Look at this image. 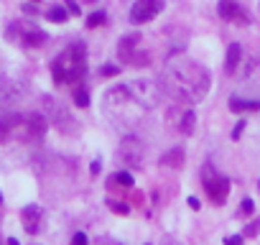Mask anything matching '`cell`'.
<instances>
[{
    "label": "cell",
    "instance_id": "cell-24",
    "mask_svg": "<svg viewBox=\"0 0 260 245\" xmlns=\"http://www.w3.org/2000/svg\"><path fill=\"white\" fill-rule=\"evenodd\" d=\"M252 212H255V202H252V199H242L240 215H245V217H247V215H252Z\"/></svg>",
    "mask_w": 260,
    "mask_h": 245
},
{
    "label": "cell",
    "instance_id": "cell-35",
    "mask_svg": "<svg viewBox=\"0 0 260 245\" xmlns=\"http://www.w3.org/2000/svg\"><path fill=\"white\" fill-rule=\"evenodd\" d=\"M89 3H94V0H89Z\"/></svg>",
    "mask_w": 260,
    "mask_h": 245
},
{
    "label": "cell",
    "instance_id": "cell-8",
    "mask_svg": "<svg viewBox=\"0 0 260 245\" xmlns=\"http://www.w3.org/2000/svg\"><path fill=\"white\" fill-rule=\"evenodd\" d=\"M44 107H46L51 122H56L61 133H74V126H72L74 120H72V115L67 112V107H64L59 100H54V97H44Z\"/></svg>",
    "mask_w": 260,
    "mask_h": 245
},
{
    "label": "cell",
    "instance_id": "cell-14",
    "mask_svg": "<svg viewBox=\"0 0 260 245\" xmlns=\"http://www.w3.org/2000/svg\"><path fill=\"white\" fill-rule=\"evenodd\" d=\"M26 126H28V138H44V133H46V117L34 112V115L26 117Z\"/></svg>",
    "mask_w": 260,
    "mask_h": 245
},
{
    "label": "cell",
    "instance_id": "cell-13",
    "mask_svg": "<svg viewBox=\"0 0 260 245\" xmlns=\"http://www.w3.org/2000/svg\"><path fill=\"white\" fill-rule=\"evenodd\" d=\"M242 64V46L240 44H230L227 49V59H224V72L227 74H235Z\"/></svg>",
    "mask_w": 260,
    "mask_h": 245
},
{
    "label": "cell",
    "instance_id": "cell-6",
    "mask_svg": "<svg viewBox=\"0 0 260 245\" xmlns=\"http://www.w3.org/2000/svg\"><path fill=\"white\" fill-rule=\"evenodd\" d=\"M164 0H136L133 6H130V23L133 26H143L148 21H153L161 11H164Z\"/></svg>",
    "mask_w": 260,
    "mask_h": 245
},
{
    "label": "cell",
    "instance_id": "cell-12",
    "mask_svg": "<svg viewBox=\"0 0 260 245\" xmlns=\"http://www.w3.org/2000/svg\"><path fill=\"white\" fill-rule=\"evenodd\" d=\"M138 41H141L138 34H127V36H122V41L117 44V59H120V62H127V64H133V59H136L133 51H136Z\"/></svg>",
    "mask_w": 260,
    "mask_h": 245
},
{
    "label": "cell",
    "instance_id": "cell-36",
    "mask_svg": "<svg viewBox=\"0 0 260 245\" xmlns=\"http://www.w3.org/2000/svg\"><path fill=\"white\" fill-rule=\"evenodd\" d=\"M36 3H39V0H36Z\"/></svg>",
    "mask_w": 260,
    "mask_h": 245
},
{
    "label": "cell",
    "instance_id": "cell-9",
    "mask_svg": "<svg viewBox=\"0 0 260 245\" xmlns=\"http://www.w3.org/2000/svg\"><path fill=\"white\" fill-rule=\"evenodd\" d=\"M217 13H219L222 21H230V23H242V26L250 23L245 11H242V6H240V0H219Z\"/></svg>",
    "mask_w": 260,
    "mask_h": 245
},
{
    "label": "cell",
    "instance_id": "cell-10",
    "mask_svg": "<svg viewBox=\"0 0 260 245\" xmlns=\"http://www.w3.org/2000/svg\"><path fill=\"white\" fill-rule=\"evenodd\" d=\"M18 97H21V87L8 77H0V110H8L13 102H18Z\"/></svg>",
    "mask_w": 260,
    "mask_h": 245
},
{
    "label": "cell",
    "instance_id": "cell-17",
    "mask_svg": "<svg viewBox=\"0 0 260 245\" xmlns=\"http://www.w3.org/2000/svg\"><path fill=\"white\" fill-rule=\"evenodd\" d=\"M230 110L232 112H242V110H260V100H240L237 95L230 100Z\"/></svg>",
    "mask_w": 260,
    "mask_h": 245
},
{
    "label": "cell",
    "instance_id": "cell-29",
    "mask_svg": "<svg viewBox=\"0 0 260 245\" xmlns=\"http://www.w3.org/2000/svg\"><path fill=\"white\" fill-rule=\"evenodd\" d=\"M257 230H260V220H255V222H252V225L247 227V235H255Z\"/></svg>",
    "mask_w": 260,
    "mask_h": 245
},
{
    "label": "cell",
    "instance_id": "cell-3",
    "mask_svg": "<svg viewBox=\"0 0 260 245\" xmlns=\"http://www.w3.org/2000/svg\"><path fill=\"white\" fill-rule=\"evenodd\" d=\"M51 74L56 84H72V82H82L87 74V49L84 44L74 41L69 44L51 64Z\"/></svg>",
    "mask_w": 260,
    "mask_h": 245
},
{
    "label": "cell",
    "instance_id": "cell-21",
    "mask_svg": "<svg viewBox=\"0 0 260 245\" xmlns=\"http://www.w3.org/2000/svg\"><path fill=\"white\" fill-rule=\"evenodd\" d=\"M110 181H117L120 187H133V176H130L127 171H117V174H115Z\"/></svg>",
    "mask_w": 260,
    "mask_h": 245
},
{
    "label": "cell",
    "instance_id": "cell-1",
    "mask_svg": "<svg viewBox=\"0 0 260 245\" xmlns=\"http://www.w3.org/2000/svg\"><path fill=\"white\" fill-rule=\"evenodd\" d=\"M156 95L158 89L151 79H136L112 87L105 95V115L115 126H133L146 115V110L156 105Z\"/></svg>",
    "mask_w": 260,
    "mask_h": 245
},
{
    "label": "cell",
    "instance_id": "cell-11",
    "mask_svg": "<svg viewBox=\"0 0 260 245\" xmlns=\"http://www.w3.org/2000/svg\"><path fill=\"white\" fill-rule=\"evenodd\" d=\"M41 217H44V212H41V207L39 204H28V207H23V212H21V222H23V227H26V232H39V227H41Z\"/></svg>",
    "mask_w": 260,
    "mask_h": 245
},
{
    "label": "cell",
    "instance_id": "cell-33",
    "mask_svg": "<svg viewBox=\"0 0 260 245\" xmlns=\"http://www.w3.org/2000/svg\"><path fill=\"white\" fill-rule=\"evenodd\" d=\"M257 192H260V181H257Z\"/></svg>",
    "mask_w": 260,
    "mask_h": 245
},
{
    "label": "cell",
    "instance_id": "cell-20",
    "mask_svg": "<svg viewBox=\"0 0 260 245\" xmlns=\"http://www.w3.org/2000/svg\"><path fill=\"white\" fill-rule=\"evenodd\" d=\"M74 102H77V107H87L89 105V92L84 87H77L74 89Z\"/></svg>",
    "mask_w": 260,
    "mask_h": 245
},
{
    "label": "cell",
    "instance_id": "cell-15",
    "mask_svg": "<svg viewBox=\"0 0 260 245\" xmlns=\"http://www.w3.org/2000/svg\"><path fill=\"white\" fill-rule=\"evenodd\" d=\"M21 41H23L26 46H44V41H46V34H44V31H39L36 26H23Z\"/></svg>",
    "mask_w": 260,
    "mask_h": 245
},
{
    "label": "cell",
    "instance_id": "cell-27",
    "mask_svg": "<svg viewBox=\"0 0 260 245\" xmlns=\"http://www.w3.org/2000/svg\"><path fill=\"white\" fill-rule=\"evenodd\" d=\"M72 242H89V237H87L84 232H74V235H72Z\"/></svg>",
    "mask_w": 260,
    "mask_h": 245
},
{
    "label": "cell",
    "instance_id": "cell-16",
    "mask_svg": "<svg viewBox=\"0 0 260 245\" xmlns=\"http://www.w3.org/2000/svg\"><path fill=\"white\" fill-rule=\"evenodd\" d=\"M181 164H184V151L181 148H171L161 156V166H166V169H181Z\"/></svg>",
    "mask_w": 260,
    "mask_h": 245
},
{
    "label": "cell",
    "instance_id": "cell-23",
    "mask_svg": "<svg viewBox=\"0 0 260 245\" xmlns=\"http://www.w3.org/2000/svg\"><path fill=\"white\" fill-rule=\"evenodd\" d=\"M107 204H110V209H112V212H117V215H127V212H130L125 202H112V199H110Z\"/></svg>",
    "mask_w": 260,
    "mask_h": 245
},
{
    "label": "cell",
    "instance_id": "cell-22",
    "mask_svg": "<svg viewBox=\"0 0 260 245\" xmlns=\"http://www.w3.org/2000/svg\"><path fill=\"white\" fill-rule=\"evenodd\" d=\"M105 18H107V16H105L102 11H97V13H92V16L87 18V26H89V28H97V26L105 23Z\"/></svg>",
    "mask_w": 260,
    "mask_h": 245
},
{
    "label": "cell",
    "instance_id": "cell-7",
    "mask_svg": "<svg viewBox=\"0 0 260 245\" xmlns=\"http://www.w3.org/2000/svg\"><path fill=\"white\" fill-rule=\"evenodd\" d=\"M28 138V126H26V117L18 112H8L0 117V141H11V138Z\"/></svg>",
    "mask_w": 260,
    "mask_h": 245
},
{
    "label": "cell",
    "instance_id": "cell-4",
    "mask_svg": "<svg viewBox=\"0 0 260 245\" xmlns=\"http://www.w3.org/2000/svg\"><path fill=\"white\" fill-rule=\"evenodd\" d=\"M202 181H204L207 197H209L214 204H222V202L227 199V194H230V179H227V176H219V174L212 169V164H207V166L202 169Z\"/></svg>",
    "mask_w": 260,
    "mask_h": 245
},
{
    "label": "cell",
    "instance_id": "cell-19",
    "mask_svg": "<svg viewBox=\"0 0 260 245\" xmlns=\"http://www.w3.org/2000/svg\"><path fill=\"white\" fill-rule=\"evenodd\" d=\"M46 18H49V21H54V23H64V21L69 18V11H67L64 6H54V8L46 13Z\"/></svg>",
    "mask_w": 260,
    "mask_h": 245
},
{
    "label": "cell",
    "instance_id": "cell-25",
    "mask_svg": "<svg viewBox=\"0 0 260 245\" xmlns=\"http://www.w3.org/2000/svg\"><path fill=\"white\" fill-rule=\"evenodd\" d=\"M242 133H245V120H240L237 126L232 128V141H240V136H242Z\"/></svg>",
    "mask_w": 260,
    "mask_h": 245
},
{
    "label": "cell",
    "instance_id": "cell-30",
    "mask_svg": "<svg viewBox=\"0 0 260 245\" xmlns=\"http://www.w3.org/2000/svg\"><path fill=\"white\" fill-rule=\"evenodd\" d=\"M227 242H230V245H237V242H242V235H230Z\"/></svg>",
    "mask_w": 260,
    "mask_h": 245
},
{
    "label": "cell",
    "instance_id": "cell-2",
    "mask_svg": "<svg viewBox=\"0 0 260 245\" xmlns=\"http://www.w3.org/2000/svg\"><path fill=\"white\" fill-rule=\"evenodd\" d=\"M209 82H212L209 72L191 59L171 62L164 72V89L171 97L184 100V102L204 100V95L209 92Z\"/></svg>",
    "mask_w": 260,
    "mask_h": 245
},
{
    "label": "cell",
    "instance_id": "cell-31",
    "mask_svg": "<svg viewBox=\"0 0 260 245\" xmlns=\"http://www.w3.org/2000/svg\"><path fill=\"white\" fill-rule=\"evenodd\" d=\"M100 169H102V164H100V159H97V161H92V174H100Z\"/></svg>",
    "mask_w": 260,
    "mask_h": 245
},
{
    "label": "cell",
    "instance_id": "cell-5",
    "mask_svg": "<svg viewBox=\"0 0 260 245\" xmlns=\"http://www.w3.org/2000/svg\"><path fill=\"white\" fill-rule=\"evenodd\" d=\"M117 159L125 166H130V169H141L143 161H146V146H143V141L136 138V136H125L122 143L117 146Z\"/></svg>",
    "mask_w": 260,
    "mask_h": 245
},
{
    "label": "cell",
    "instance_id": "cell-32",
    "mask_svg": "<svg viewBox=\"0 0 260 245\" xmlns=\"http://www.w3.org/2000/svg\"><path fill=\"white\" fill-rule=\"evenodd\" d=\"M189 207H191V209H199V199H197V197H189Z\"/></svg>",
    "mask_w": 260,
    "mask_h": 245
},
{
    "label": "cell",
    "instance_id": "cell-28",
    "mask_svg": "<svg viewBox=\"0 0 260 245\" xmlns=\"http://www.w3.org/2000/svg\"><path fill=\"white\" fill-rule=\"evenodd\" d=\"M67 8H69V13H77L79 16V6L74 3V0H67Z\"/></svg>",
    "mask_w": 260,
    "mask_h": 245
},
{
    "label": "cell",
    "instance_id": "cell-26",
    "mask_svg": "<svg viewBox=\"0 0 260 245\" xmlns=\"http://www.w3.org/2000/svg\"><path fill=\"white\" fill-rule=\"evenodd\" d=\"M100 72H102V74H105V77H115V74H117V72H120V67H102V69H100Z\"/></svg>",
    "mask_w": 260,
    "mask_h": 245
},
{
    "label": "cell",
    "instance_id": "cell-34",
    "mask_svg": "<svg viewBox=\"0 0 260 245\" xmlns=\"http://www.w3.org/2000/svg\"><path fill=\"white\" fill-rule=\"evenodd\" d=\"M0 202H3V197H0Z\"/></svg>",
    "mask_w": 260,
    "mask_h": 245
},
{
    "label": "cell",
    "instance_id": "cell-18",
    "mask_svg": "<svg viewBox=\"0 0 260 245\" xmlns=\"http://www.w3.org/2000/svg\"><path fill=\"white\" fill-rule=\"evenodd\" d=\"M194 122H197L194 110H186V112H184V117H181V126H179V131H181L184 136H191V133H194Z\"/></svg>",
    "mask_w": 260,
    "mask_h": 245
}]
</instances>
